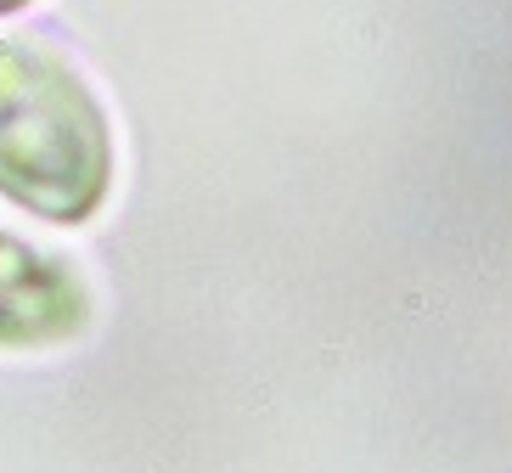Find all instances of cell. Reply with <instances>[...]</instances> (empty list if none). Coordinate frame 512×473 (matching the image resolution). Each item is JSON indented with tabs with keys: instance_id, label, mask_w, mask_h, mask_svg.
Instances as JSON below:
<instances>
[{
	"instance_id": "obj_2",
	"label": "cell",
	"mask_w": 512,
	"mask_h": 473,
	"mask_svg": "<svg viewBox=\"0 0 512 473\" xmlns=\"http://www.w3.org/2000/svg\"><path fill=\"white\" fill-rule=\"evenodd\" d=\"M96 293L68 254L0 226V350H57L91 333Z\"/></svg>"
},
{
	"instance_id": "obj_3",
	"label": "cell",
	"mask_w": 512,
	"mask_h": 473,
	"mask_svg": "<svg viewBox=\"0 0 512 473\" xmlns=\"http://www.w3.org/2000/svg\"><path fill=\"white\" fill-rule=\"evenodd\" d=\"M17 6H29V0H0V12H17Z\"/></svg>"
},
{
	"instance_id": "obj_1",
	"label": "cell",
	"mask_w": 512,
	"mask_h": 473,
	"mask_svg": "<svg viewBox=\"0 0 512 473\" xmlns=\"http://www.w3.org/2000/svg\"><path fill=\"white\" fill-rule=\"evenodd\" d=\"M113 186V124L74 62L46 40L0 34V192L79 226Z\"/></svg>"
}]
</instances>
